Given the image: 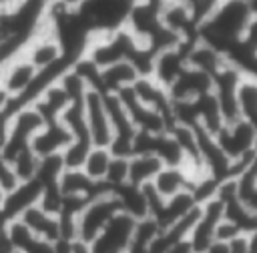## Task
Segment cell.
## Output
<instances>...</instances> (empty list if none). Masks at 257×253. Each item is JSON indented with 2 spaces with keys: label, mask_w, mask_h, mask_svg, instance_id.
<instances>
[{
  "label": "cell",
  "mask_w": 257,
  "mask_h": 253,
  "mask_svg": "<svg viewBox=\"0 0 257 253\" xmlns=\"http://www.w3.org/2000/svg\"><path fill=\"white\" fill-rule=\"evenodd\" d=\"M70 141L72 137L68 129L60 120H52V122H44V126L32 137L30 149L38 159H42L50 155H60Z\"/></svg>",
  "instance_id": "13"
},
{
  "label": "cell",
  "mask_w": 257,
  "mask_h": 253,
  "mask_svg": "<svg viewBox=\"0 0 257 253\" xmlns=\"http://www.w3.org/2000/svg\"><path fill=\"white\" fill-rule=\"evenodd\" d=\"M161 167H163V163L153 153L133 155V157H128V183L137 185V187L153 183V179L157 177Z\"/></svg>",
  "instance_id": "22"
},
{
  "label": "cell",
  "mask_w": 257,
  "mask_h": 253,
  "mask_svg": "<svg viewBox=\"0 0 257 253\" xmlns=\"http://www.w3.org/2000/svg\"><path fill=\"white\" fill-rule=\"evenodd\" d=\"M135 223L137 219L118 211L106 223V227L94 237V241L88 245V251L90 253H124L131 243Z\"/></svg>",
  "instance_id": "6"
},
{
  "label": "cell",
  "mask_w": 257,
  "mask_h": 253,
  "mask_svg": "<svg viewBox=\"0 0 257 253\" xmlns=\"http://www.w3.org/2000/svg\"><path fill=\"white\" fill-rule=\"evenodd\" d=\"M187 66L209 74L211 78L227 66L225 54L203 38H193L187 44Z\"/></svg>",
  "instance_id": "12"
},
{
  "label": "cell",
  "mask_w": 257,
  "mask_h": 253,
  "mask_svg": "<svg viewBox=\"0 0 257 253\" xmlns=\"http://www.w3.org/2000/svg\"><path fill=\"white\" fill-rule=\"evenodd\" d=\"M12 167H14V173L18 177V181H32L34 175H36V167H38V157L32 153L30 147L22 149L18 155H14L10 159Z\"/></svg>",
  "instance_id": "27"
},
{
  "label": "cell",
  "mask_w": 257,
  "mask_h": 253,
  "mask_svg": "<svg viewBox=\"0 0 257 253\" xmlns=\"http://www.w3.org/2000/svg\"><path fill=\"white\" fill-rule=\"evenodd\" d=\"M237 112L239 118L257 126V78L243 76L237 86Z\"/></svg>",
  "instance_id": "23"
},
{
  "label": "cell",
  "mask_w": 257,
  "mask_h": 253,
  "mask_svg": "<svg viewBox=\"0 0 257 253\" xmlns=\"http://www.w3.org/2000/svg\"><path fill=\"white\" fill-rule=\"evenodd\" d=\"M18 183H20V181H18V177H16V173H14L12 163L0 153V189H2L4 193H8V191H12Z\"/></svg>",
  "instance_id": "30"
},
{
  "label": "cell",
  "mask_w": 257,
  "mask_h": 253,
  "mask_svg": "<svg viewBox=\"0 0 257 253\" xmlns=\"http://www.w3.org/2000/svg\"><path fill=\"white\" fill-rule=\"evenodd\" d=\"M191 181H193V175L185 167H161V171L157 173L151 185L163 199H169L181 191H189Z\"/></svg>",
  "instance_id": "18"
},
{
  "label": "cell",
  "mask_w": 257,
  "mask_h": 253,
  "mask_svg": "<svg viewBox=\"0 0 257 253\" xmlns=\"http://www.w3.org/2000/svg\"><path fill=\"white\" fill-rule=\"evenodd\" d=\"M197 205L199 203L195 201V197H193L191 191H181V193L165 199L163 205H161V209L157 211V215L153 219L157 221V225L161 229H165V227L177 223L179 219H183L185 215H189Z\"/></svg>",
  "instance_id": "19"
},
{
  "label": "cell",
  "mask_w": 257,
  "mask_h": 253,
  "mask_svg": "<svg viewBox=\"0 0 257 253\" xmlns=\"http://www.w3.org/2000/svg\"><path fill=\"white\" fill-rule=\"evenodd\" d=\"M135 0H84L76 12L86 26L96 32H112L124 26Z\"/></svg>",
  "instance_id": "3"
},
{
  "label": "cell",
  "mask_w": 257,
  "mask_h": 253,
  "mask_svg": "<svg viewBox=\"0 0 257 253\" xmlns=\"http://www.w3.org/2000/svg\"><path fill=\"white\" fill-rule=\"evenodd\" d=\"M120 211L116 197L106 191L86 201V205L74 217V241L90 245L94 237L106 227V223Z\"/></svg>",
  "instance_id": "2"
},
{
  "label": "cell",
  "mask_w": 257,
  "mask_h": 253,
  "mask_svg": "<svg viewBox=\"0 0 257 253\" xmlns=\"http://www.w3.org/2000/svg\"><path fill=\"white\" fill-rule=\"evenodd\" d=\"M52 253H74L72 239H56L52 241Z\"/></svg>",
  "instance_id": "32"
},
{
  "label": "cell",
  "mask_w": 257,
  "mask_h": 253,
  "mask_svg": "<svg viewBox=\"0 0 257 253\" xmlns=\"http://www.w3.org/2000/svg\"><path fill=\"white\" fill-rule=\"evenodd\" d=\"M22 52L26 54V58L32 62V66L36 70H44V68L56 64L64 58V52H62L58 40L54 38V34L46 26V16H44L42 28L30 38V42L26 44V48Z\"/></svg>",
  "instance_id": "10"
},
{
  "label": "cell",
  "mask_w": 257,
  "mask_h": 253,
  "mask_svg": "<svg viewBox=\"0 0 257 253\" xmlns=\"http://www.w3.org/2000/svg\"><path fill=\"white\" fill-rule=\"evenodd\" d=\"M34 235L46 239V241H56L60 239V225H58V217L46 213L38 203L28 207L20 217H18Z\"/></svg>",
  "instance_id": "20"
},
{
  "label": "cell",
  "mask_w": 257,
  "mask_h": 253,
  "mask_svg": "<svg viewBox=\"0 0 257 253\" xmlns=\"http://www.w3.org/2000/svg\"><path fill=\"white\" fill-rule=\"evenodd\" d=\"M187 44L189 42H175V44L165 46V48H159L155 52L151 78L155 82H159L165 90L187 68Z\"/></svg>",
  "instance_id": "8"
},
{
  "label": "cell",
  "mask_w": 257,
  "mask_h": 253,
  "mask_svg": "<svg viewBox=\"0 0 257 253\" xmlns=\"http://www.w3.org/2000/svg\"><path fill=\"white\" fill-rule=\"evenodd\" d=\"M255 235L257 231H243V233H237L235 237H231L227 241V247H229V253H255Z\"/></svg>",
  "instance_id": "29"
},
{
  "label": "cell",
  "mask_w": 257,
  "mask_h": 253,
  "mask_svg": "<svg viewBox=\"0 0 257 253\" xmlns=\"http://www.w3.org/2000/svg\"><path fill=\"white\" fill-rule=\"evenodd\" d=\"M139 78V72L128 60L114 62L110 66L98 68V90L100 92H120L131 88L133 82Z\"/></svg>",
  "instance_id": "16"
},
{
  "label": "cell",
  "mask_w": 257,
  "mask_h": 253,
  "mask_svg": "<svg viewBox=\"0 0 257 253\" xmlns=\"http://www.w3.org/2000/svg\"><path fill=\"white\" fill-rule=\"evenodd\" d=\"M112 159V153L108 151V147H92L80 167V171L94 183H102L104 181V175H106V169H108V163Z\"/></svg>",
  "instance_id": "25"
},
{
  "label": "cell",
  "mask_w": 257,
  "mask_h": 253,
  "mask_svg": "<svg viewBox=\"0 0 257 253\" xmlns=\"http://www.w3.org/2000/svg\"><path fill=\"white\" fill-rule=\"evenodd\" d=\"M62 171H64V163H62L60 155L42 157V159H38L34 179L40 183V187H52V185H58Z\"/></svg>",
  "instance_id": "26"
},
{
  "label": "cell",
  "mask_w": 257,
  "mask_h": 253,
  "mask_svg": "<svg viewBox=\"0 0 257 253\" xmlns=\"http://www.w3.org/2000/svg\"><path fill=\"white\" fill-rule=\"evenodd\" d=\"M82 112L92 147H108L112 141V126L106 112L104 94L96 88H88L82 100Z\"/></svg>",
  "instance_id": "5"
},
{
  "label": "cell",
  "mask_w": 257,
  "mask_h": 253,
  "mask_svg": "<svg viewBox=\"0 0 257 253\" xmlns=\"http://www.w3.org/2000/svg\"><path fill=\"white\" fill-rule=\"evenodd\" d=\"M38 70L26 58L24 52L16 54L0 68V88L10 96V100H18L34 82Z\"/></svg>",
  "instance_id": "9"
},
{
  "label": "cell",
  "mask_w": 257,
  "mask_h": 253,
  "mask_svg": "<svg viewBox=\"0 0 257 253\" xmlns=\"http://www.w3.org/2000/svg\"><path fill=\"white\" fill-rule=\"evenodd\" d=\"M110 193L116 197L120 211L126 213L128 217H133V219H137V221L149 217V209H147V199H145L143 187L124 183V185L112 189Z\"/></svg>",
  "instance_id": "21"
},
{
  "label": "cell",
  "mask_w": 257,
  "mask_h": 253,
  "mask_svg": "<svg viewBox=\"0 0 257 253\" xmlns=\"http://www.w3.org/2000/svg\"><path fill=\"white\" fill-rule=\"evenodd\" d=\"M235 179V193H237V201L257 213V163L249 165L245 171H241Z\"/></svg>",
  "instance_id": "24"
},
{
  "label": "cell",
  "mask_w": 257,
  "mask_h": 253,
  "mask_svg": "<svg viewBox=\"0 0 257 253\" xmlns=\"http://www.w3.org/2000/svg\"><path fill=\"white\" fill-rule=\"evenodd\" d=\"M203 253H229V247H227V241H219V239H213L211 245L203 251Z\"/></svg>",
  "instance_id": "33"
},
{
  "label": "cell",
  "mask_w": 257,
  "mask_h": 253,
  "mask_svg": "<svg viewBox=\"0 0 257 253\" xmlns=\"http://www.w3.org/2000/svg\"><path fill=\"white\" fill-rule=\"evenodd\" d=\"M131 92L133 96L143 104V106H149L161 114H165L169 120H171V98L167 94V90L155 82L151 76H139L133 86H131ZM173 124V122H171Z\"/></svg>",
  "instance_id": "15"
},
{
  "label": "cell",
  "mask_w": 257,
  "mask_h": 253,
  "mask_svg": "<svg viewBox=\"0 0 257 253\" xmlns=\"http://www.w3.org/2000/svg\"><path fill=\"white\" fill-rule=\"evenodd\" d=\"M255 24V4L241 0H219L201 18L197 26V38L207 40L225 54V50L237 40H241L247 34V30Z\"/></svg>",
  "instance_id": "1"
},
{
  "label": "cell",
  "mask_w": 257,
  "mask_h": 253,
  "mask_svg": "<svg viewBox=\"0 0 257 253\" xmlns=\"http://www.w3.org/2000/svg\"><path fill=\"white\" fill-rule=\"evenodd\" d=\"M40 195H42V187L36 179L32 181H20L12 191H8L4 195V201L0 205V211L12 221V219H18L28 207L36 205L40 201Z\"/></svg>",
  "instance_id": "14"
},
{
  "label": "cell",
  "mask_w": 257,
  "mask_h": 253,
  "mask_svg": "<svg viewBox=\"0 0 257 253\" xmlns=\"http://www.w3.org/2000/svg\"><path fill=\"white\" fill-rule=\"evenodd\" d=\"M221 219H223V205L215 197L199 203V217L187 235V243L193 249V253H203L211 245V241L215 239V229Z\"/></svg>",
  "instance_id": "7"
},
{
  "label": "cell",
  "mask_w": 257,
  "mask_h": 253,
  "mask_svg": "<svg viewBox=\"0 0 257 253\" xmlns=\"http://www.w3.org/2000/svg\"><path fill=\"white\" fill-rule=\"evenodd\" d=\"M237 233H243V231H241L239 227H235L231 221L221 219L219 225H217V229H215V239H219V241H229V239L235 237Z\"/></svg>",
  "instance_id": "31"
},
{
  "label": "cell",
  "mask_w": 257,
  "mask_h": 253,
  "mask_svg": "<svg viewBox=\"0 0 257 253\" xmlns=\"http://www.w3.org/2000/svg\"><path fill=\"white\" fill-rule=\"evenodd\" d=\"M8 237L14 253H52V241L34 235L20 219H12L8 225Z\"/></svg>",
  "instance_id": "17"
},
{
  "label": "cell",
  "mask_w": 257,
  "mask_h": 253,
  "mask_svg": "<svg viewBox=\"0 0 257 253\" xmlns=\"http://www.w3.org/2000/svg\"><path fill=\"white\" fill-rule=\"evenodd\" d=\"M215 141L231 163L257 155V126L243 118L223 124L215 135Z\"/></svg>",
  "instance_id": "4"
},
{
  "label": "cell",
  "mask_w": 257,
  "mask_h": 253,
  "mask_svg": "<svg viewBox=\"0 0 257 253\" xmlns=\"http://www.w3.org/2000/svg\"><path fill=\"white\" fill-rule=\"evenodd\" d=\"M4 195H6V193H4L2 189H0V205H2V201H4Z\"/></svg>",
  "instance_id": "35"
},
{
  "label": "cell",
  "mask_w": 257,
  "mask_h": 253,
  "mask_svg": "<svg viewBox=\"0 0 257 253\" xmlns=\"http://www.w3.org/2000/svg\"><path fill=\"white\" fill-rule=\"evenodd\" d=\"M102 183L110 191L120 187V185H124V183H128V157H114L112 155Z\"/></svg>",
  "instance_id": "28"
},
{
  "label": "cell",
  "mask_w": 257,
  "mask_h": 253,
  "mask_svg": "<svg viewBox=\"0 0 257 253\" xmlns=\"http://www.w3.org/2000/svg\"><path fill=\"white\" fill-rule=\"evenodd\" d=\"M241 2H249V4H255V0H241Z\"/></svg>",
  "instance_id": "36"
},
{
  "label": "cell",
  "mask_w": 257,
  "mask_h": 253,
  "mask_svg": "<svg viewBox=\"0 0 257 253\" xmlns=\"http://www.w3.org/2000/svg\"><path fill=\"white\" fill-rule=\"evenodd\" d=\"M211 88H213V78L209 74L187 66L179 74V78L167 88V94H169L171 102H189V100H195V98L211 92Z\"/></svg>",
  "instance_id": "11"
},
{
  "label": "cell",
  "mask_w": 257,
  "mask_h": 253,
  "mask_svg": "<svg viewBox=\"0 0 257 253\" xmlns=\"http://www.w3.org/2000/svg\"><path fill=\"white\" fill-rule=\"evenodd\" d=\"M74 253H90V251H88V245H84L80 241H74Z\"/></svg>",
  "instance_id": "34"
}]
</instances>
